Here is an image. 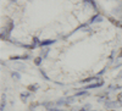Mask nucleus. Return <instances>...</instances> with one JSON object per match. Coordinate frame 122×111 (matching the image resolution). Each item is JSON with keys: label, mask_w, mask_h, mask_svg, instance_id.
I'll return each mask as SVG.
<instances>
[{"label": "nucleus", "mask_w": 122, "mask_h": 111, "mask_svg": "<svg viewBox=\"0 0 122 111\" xmlns=\"http://www.w3.org/2000/svg\"><path fill=\"white\" fill-rule=\"evenodd\" d=\"M99 78L98 77H89L87 79H82V81H79L81 83H88V82H92V81H98Z\"/></svg>", "instance_id": "39448f33"}, {"label": "nucleus", "mask_w": 122, "mask_h": 111, "mask_svg": "<svg viewBox=\"0 0 122 111\" xmlns=\"http://www.w3.org/2000/svg\"><path fill=\"white\" fill-rule=\"evenodd\" d=\"M55 43V39H50V40H43L40 42V46H48V45H51Z\"/></svg>", "instance_id": "7ed1b4c3"}, {"label": "nucleus", "mask_w": 122, "mask_h": 111, "mask_svg": "<svg viewBox=\"0 0 122 111\" xmlns=\"http://www.w3.org/2000/svg\"><path fill=\"white\" fill-rule=\"evenodd\" d=\"M33 45H34V46L40 45V42H39V39H38V38H33Z\"/></svg>", "instance_id": "9d476101"}, {"label": "nucleus", "mask_w": 122, "mask_h": 111, "mask_svg": "<svg viewBox=\"0 0 122 111\" xmlns=\"http://www.w3.org/2000/svg\"><path fill=\"white\" fill-rule=\"evenodd\" d=\"M49 111H62V110H59V109H49Z\"/></svg>", "instance_id": "dca6fc26"}, {"label": "nucleus", "mask_w": 122, "mask_h": 111, "mask_svg": "<svg viewBox=\"0 0 122 111\" xmlns=\"http://www.w3.org/2000/svg\"><path fill=\"white\" fill-rule=\"evenodd\" d=\"M11 76H12L15 79H20V78H21V75H20L18 72H12V73H11Z\"/></svg>", "instance_id": "6e6552de"}, {"label": "nucleus", "mask_w": 122, "mask_h": 111, "mask_svg": "<svg viewBox=\"0 0 122 111\" xmlns=\"http://www.w3.org/2000/svg\"><path fill=\"white\" fill-rule=\"evenodd\" d=\"M14 26H15V25H14V21H12V20H9L7 23H6V26H5V29H6L7 32L11 33V31L14 29Z\"/></svg>", "instance_id": "f03ea898"}, {"label": "nucleus", "mask_w": 122, "mask_h": 111, "mask_svg": "<svg viewBox=\"0 0 122 111\" xmlns=\"http://www.w3.org/2000/svg\"><path fill=\"white\" fill-rule=\"evenodd\" d=\"M104 72H105V70H103V71H100V72H99V73H98V76H101V75H103V73H104Z\"/></svg>", "instance_id": "f3484780"}, {"label": "nucleus", "mask_w": 122, "mask_h": 111, "mask_svg": "<svg viewBox=\"0 0 122 111\" xmlns=\"http://www.w3.org/2000/svg\"><path fill=\"white\" fill-rule=\"evenodd\" d=\"M82 95H87V92H86V90H83V92H78V93H76V94H75V98H76V96H82Z\"/></svg>", "instance_id": "1a4fd4ad"}, {"label": "nucleus", "mask_w": 122, "mask_h": 111, "mask_svg": "<svg viewBox=\"0 0 122 111\" xmlns=\"http://www.w3.org/2000/svg\"><path fill=\"white\" fill-rule=\"evenodd\" d=\"M104 84V82L103 81H99V82H97V83H92V84H88L84 89L86 90H88V89H93V88H98V87H101Z\"/></svg>", "instance_id": "f257e3e1"}, {"label": "nucleus", "mask_w": 122, "mask_h": 111, "mask_svg": "<svg viewBox=\"0 0 122 111\" xmlns=\"http://www.w3.org/2000/svg\"><path fill=\"white\" fill-rule=\"evenodd\" d=\"M28 95H29V93H22V94H21V98H22L23 100H26V98H27Z\"/></svg>", "instance_id": "ddd939ff"}, {"label": "nucleus", "mask_w": 122, "mask_h": 111, "mask_svg": "<svg viewBox=\"0 0 122 111\" xmlns=\"http://www.w3.org/2000/svg\"><path fill=\"white\" fill-rule=\"evenodd\" d=\"M40 73H42V75H43V77H44V78H45L46 81H49V77L46 76V73H45V72L43 71V70H40Z\"/></svg>", "instance_id": "f8f14e48"}, {"label": "nucleus", "mask_w": 122, "mask_h": 111, "mask_svg": "<svg viewBox=\"0 0 122 111\" xmlns=\"http://www.w3.org/2000/svg\"><path fill=\"white\" fill-rule=\"evenodd\" d=\"M49 51H50V49H45V51H44V50H43V51H42V55L44 56V59H46V56H48Z\"/></svg>", "instance_id": "9b49d317"}, {"label": "nucleus", "mask_w": 122, "mask_h": 111, "mask_svg": "<svg viewBox=\"0 0 122 111\" xmlns=\"http://www.w3.org/2000/svg\"><path fill=\"white\" fill-rule=\"evenodd\" d=\"M27 59H29V55H22V60H27Z\"/></svg>", "instance_id": "2eb2a0df"}, {"label": "nucleus", "mask_w": 122, "mask_h": 111, "mask_svg": "<svg viewBox=\"0 0 122 111\" xmlns=\"http://www.w3.org/2000/svg\"><path fill=\"white\" fill-rule=\"evenodd\" d=\"M42 61H43V57H42V56H38V57H36V59H34V65H37V66H40Z\"/></svg>", "instance_id": "423d86ee"}, {"label": "nucleus", "mask_w": 122, "mask_h": 111, "mask_svg": "<svg viewBox=\"0 0 122 111\" xmlns=\"http://www.w3.org/2000/svg\"><path fill=\"white\" fill-rule=\"evenodd\" d=\"M88 1H89L92 5H93V7H94V9H97V4H95V1H94V0H88Z\"/></svg>", "instance_id": "4468645a"}, {"label": "nucleus", "mask_w": 122, "mask_h": 111, "mask_svg": "<svg viewBox=\"0 0 122 111\" xmlns=\"http://www.w3.org/2000/svg\"><path fill=\"white\" fill-rule=\"evenodd\" d=\"M28 89H29V92H36V90L38 89V86L37 84H30L28 87Z\"/></svg>", "instance_id": "0eeeda50"}, {"label": "nucleus", "mask_w": 122, "mask_h": 111, "mask_svg": "<svg viewBox=\"0 0 122 111\" xmlns=\"http://www.w3.org/2000/svg\"><path fill=\"white\" fill-rule=\"evenodd\" d=\"M1 39L3 40H9L10 39V32H7L5 28H4V31L1 32Z\"/></svg>", "instance_id": "20e7f679"}]
</instances>
